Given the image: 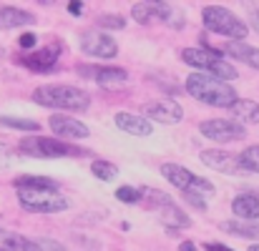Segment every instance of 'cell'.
I'll return each mask as SVG.
<instances>
[{"instance_id":"1","label":"cell","mask_w":259,"mask_h":251,"mask_svg":"<svg viewBox=\"0 0 259 251\" xmlns=\"http://www.w3.org/2000/svg\"><path fill=\"white\" fill-rule=\"evenodd\" d=\"M184 88L191 98H196L206 106H214V108H232L239 101L232 85L217 76H209V73H191Z\"/></svg>"},{"instance_id":"2","label":"cell","mask_w":259,"mask_h":251,"mask_svg":"<svg viewBox=\"0 0 259 251\" xmlns=\"http://www.w3.org/2000/svg\"><path fill=\"white\" fill-rule=\"evenodd\" d=\"M33 101L43 108H58V111H86L91 106V95L76 85H40L33 90Z\"/></svg>"},{"instance_id":"3","label":"cell","mask_w":259,"mask_h":251,"mask_svg":"<svg viewBox=\"0 0 259 251\" xmlns=\"http://www.w3.org/2000/svg\"><path fill=\"white\" fill-rule=\"evenodd\" d=\"M181 61L191 68H199L201 73H209V76H217L222 81H234L239 73L232 63L224 61V56L214 48H186L181 51Z\"/></svg>"},{"instance_id":"4","label":"cell","mask_w":259,"mask_h":251,"mask_svg":"<svg viewBox=\"0 0 259 251\" xmlns=\"http://www.w3.org/2000/svg\"><path fill=\"white\" fill-rule=\"evenodd\" d=\"M201 20H204V28H209L211 33H219V35H227L232 40H244L249 28L244 20H239L232 10L222 8V5H206L201 10Z\"/></svg>"},{"instance_id":"5","label":"cell","mask_w":259,"mask_h":251,"mask_svg":"<svg viewBox=\"0 0 259 251\" xmlns=\"http://www.w3.org/2000/svg\"><path fill=\"white\" fill-rule=\"evenodd\" d=\"M18 151L23 156H33V159H63V156H86L83 148L71 146L68 141H56V138H46V136H35V138H23Z\"/></svg>"},{"instance_id":"6","label":"cell","mask_w":259,"mask_h":251,"mask_svg":"<svg viewBox=\"0 0 259 251\" xmlns=\"http://www.w3.org/2000/svg\"><path fill=\"white\" fill-rule=\"evenodd\" d=\"M161 176H164L169 183H174L181 193L191 191V193H199V196H214V183H211V181L196 176L194 171L179 166V164H164V166H161Z\"/></svg>"},{"instance_id":"7","label":"cell","mask_w":259,"mask_h":251,"mask_svg":"<svg viewBox=\"0 0 259 251\" xmlns=\"http://www.w3.org/2000/svg\"><path fill=\"white\" fill-rule=\"evenodd\" d=\"M18 201L30 214H58L71 206L68 198L56 191H18Z\"/></svg>"},{"instance_id":"8","label":"cell","mask_w":259,"mask_h":251,"mask_svg":"<svg viewBox=\"0 0 259 251\" xmlns=\"http://www.w3.org/2000/svg\"><path fill=\"white\" fill-rule=\"evenodd\" d=\"M199 131L211 138V141H239L247 136V128L244 123L239 121H224V118H209L199 126Z\"/></svg>"},{"instance_id":"9","label":"cell","mask_w":259,"mask_h":251,"mask_svg":"<svg viewBox=\"0 0 259 251\" xmlns=\"http://www.w3.org/2000/svg\"><path fill=\"white\" fill-rule=\"evenodd\" d=\"M61 51H63L61 40H53V43H48L43 51H35V53L23 56V58H20V66H25V68L35 71V73L51 71V68L56 66V61L61 58Z\"/></svg>"},{"instance_id":"10","label":"cell","mask_w":259,"mask_h":251,"mask_svg":"<svg viewBox=\"0 0 259 251\" xmlns=\"http://www.w3.org/2000/svg\"><path fill=\"white\" fill-rule=\"evenodd\" d=\"M48 126H51V131H53L58 138H66V141H78V138H88V136H91L86 123H81V121H76V118H71V116H66V113L51 116V118H48Z\"/></svg>"},{"instance_id":"11","label":"cell","mask_w":259,"mask_h":251,"mask_svg":"<svg viewBox=\"0 0 259 251\" xmlns=\"http://www.w3.org/2000/svg\"><path fill=\"white\" fill-rule=\"evenodd\" d=\"M81 51H83L86 56H93V58H116L118 45H116V40H113L111 35L93 30V33H86V35H83Z\"/></svg>"},{"instance_id":"12","label":"cell","mask_w":259,"mask_h":251,"mask_svg":"<svg viewBox=\"0 0 259 251\" xmlns=\"http://www.w3.org/2000/svg\"><path fill=\"white\" fill-rule=\"evenodd\" d=\"M141 113L149 118V121H159V123H179L184 118V108L176 103V101H154V103H146L141 108Z\"/></svg>"},{"instance_id":"13","label":"cell","mask_w":259,"mask_h":251,"mask_svg":"<svg viewBox=\"0 0 259 251\" xmlns=\"http://www.w3.org/2000/svg\"><path fill=\"white\" fill-rule=\"evenodd\" d=\"M131 15L139 23H154V20L169 23V18L174 15V8L169 3H161V0H146V3H136L131 8Z\"/></svg>"},{"instance_id":"14","label":"cell","mask_w":259,"mask_h":251,"mask_svg":"<svg viewBox=\"0 0 259 251\" xmlns=\"http://www.w3.org/2000/svg\"><path fill=\"white\" fill-rule=\"evenodd\" d=\"M201 164L214 168V171H219V173H232V176L247 173L244 166H242V161H239V156L227 154V151H204L201 154Z\"/></svg>"},{"instance_id":"15","label":"cell","mask_w":259,"mask_h":251,"mask_svg":"<svg viewBox=\"0 0 259 251\" xmlns=\"http://www.w3.org/2000/svg\"><path fill=\"white\" fill-rule=\"evenodd\" d=\"M116 126L123 133L131 136H151V121H146V116H136V113H116Z\"/></svg>"},{"instance_id":"16","label":"cell","mask_w":259,"mask_h":251,"mask_svg":"<svg viewBox=\"0 0 259 251\" xmlns=\"http://www.w3.org/2000/svg\"><path fill=\"white\" fill-rule=\"evenodd\" d=\"M224 53H227L229 58L242 61V63H247L249 68H257L259 71V48H254V45H247L244 40H227Z\"/></svg>"},{"instance_id":"17","label":"cell","mask_w":259,"mask_h":251,"mask_svg":"<svg viewBox=\"0 0 259 251\" xmlns=\"http://www.w3.org/2000/svg\"><path fill=\"white\" fill-rule=\"evenodd\" d=\"M232 211L234 216H239L242 221H257L259 219V196L254 193H239L232 201Z\"/></svg>"},{"instance_id":"18","label":"cell","mask_w":259,"mask_h":251,"mask_svg":"<svg viewBox=\"0 0 259 251\" xmlns=\"http://www.w3.org/2000/svg\"><path fill=\"white\" fill-rule=\"evenodd\" d=\"M35 15L13 5H3L0 8V28H23V25H33Z\"/></svg>"},{"instance_id":"19","label":"cell","mask_w":259,"mask_h":251,"mask_svg":"<svg viewBox=\"0 0 259 251\" xmlns=\"http://www.w3.org/2000/svg\"><path fill=\"white\" fill-rule=\"evenodd\" d=\"M13 183H15L18 191H58V181H53L48 176L25 173V176H18Z\"/></svg>"},{"instance_id":"20","label":"cell","mask_w":259,"mask_h":251,"mask_svg":"<svg viewBox=\"0 0 259 251\" xmlns=\"http://www.w3.org/2000/svg\"><path fill=\"white\" fill-rule=\"evenodd\" d=\"M78 73H93L96 76V81L101 85H108V88H118V85H123L128 81V76H126V71L123 68H96V71H91V68H78Z\"/></svg>"},{"instance_id":"21","label":"cell","mask_w":259,"mask_h":251,"mask_svg":"<svg viewBox=\"0 0 259 251\" xmlns=\"http://www.w3.org/2000/svg\"><path fill=\"white\" fill-rule=\"evenodd\" d=\"M232 113L239 123H259V103L257 101H244L239 98L234 106H232Z\"/></svg>"},{"instance_id":"22","label":"cell","mask_w":259,"mask_h":251,"mask_svg":"<svg viewBox=\"0 0 259 251\" xmlns=\"http://www.w3.org/2000/svg\"><path fill=\"white\" fill-rule=\"evenodd\" d=\"M222 229L229 231V234H234V236L259 241V221H224Z\"/></svg>"},{"instance_id":"23","label":"cell","mask_w":259,"mask_h":251,"mask_svg":"<svg viewBox=\"0 0 259 251\" xmlns=\"http://www.w3.org/2000/svg\"><path fill=\"white\" fill-rule=\"evenodd\" d=\"M159 216H161V221H164L166 226H174V229H186V226L191 224V221H189V216H186V214L174 204V201L159 211Z\"/></svg>"},{"instance_id":"24","label":"cell","mask_w":259,"mask_h":251,"mask_svg":"<svg viewBox=\"0 0 259 251\" xmlns=\"http://www.w3.org/2000/svg\"><path fill=\"white\" fill-rule=\"evenodd\" d=\"M141 191V201H146V206L149 209H154V211H161L164 206H169L171 204V198L164 193V191H156V188H139Z\"/></svg>"},{"instance_id":"25","label":"cell","mask_w":259,"mask_h":251,"mask_svg":"<svg viewBox=\"0 0 259 251\" xmlns=\"http://www.w3.org/2000/svg\"><path fill=\"white\" fill-rule=\"evenodd\" d=\"M3 128H13V131H25V133H35L40 131V123L33 118H13V116H3L0 118Z\"/></svg>"},{"instance_id":"26","label":"cell","mask_w":259,"mask_h":251,"mask_svg":"<svg viewBox=\"0 0 259 251\" xmlns=\"http://www.w3.org/2000/svg\"><path fill=\"white\" fill-rule=\"evenodd\" d=\"M239 161L247 173H259V146H247L239 154Z\"/></svg>"},{"instance_id":"27","label":"cell","mask_w":259,"mask_h":251,"mask_svg":"<svg viewBox=\"0 0 259 251\" xmlns=\"http://www.w3.org/2000/svg\"><path fill=\"white\" fill-rule=\"evenodd\" d=\"M91 173L96 178H101V181H113L118 176V168L113 166V164H108V161H93L91 164Z\"/></svg>"},{"instance_id":"28","label":"cell","mask_w":259,"mask_h":251,"mask_svg":"<svg viewBox=\"0 0 259 251\" xmlns=\"http://www.w3.org/2000/svg\"><path fill=\"white\" fill-rule=\"evenodd\" d=\"M98 25L101 28H108V30H121V28H126V18L113 15V13H106V15L98 18Z\"/></svg>"},{"instance_id":"29","label":"cell","mask_w":259,"mask_h":251,"mask_svg":"<svg viewBox=\"0 0 259 251\" xmlns=\"http://www.w3.org/2000/svg\"><path fill=\"white\" fill-rule=\"evenodd\" d=\"M116 198L123 201V204H139L141 201V191L139 188H131V186H121L116 191Z\"/></svg>"},{"instance_id":"30","label":"cell","mask_w":259,"mask_h":251,"mask_svg":"<svg viewBox=\"0 0 259 251\" xmlns=\"http://www.w3.org/2000/svg\"><path fill=\"white\" fill-rule=\"evenodd\" d=\"M184 198H186V201H189L194 209H199V211H204V209H206V201H204L206 196H199V193H191V191H186V193H184Z\"/></svg>"},{"instance_id":"31","label":"cell","mask_w":259,"mask_h":251,"mask_svg":"<svg viewBox=\"0 0 259 251\" xmlns=\"http://www.w3.org/2000/svg\"><path fill=\"white\" fill-rule=\"evenodd\" d=\"M35 241H38L40 251H66L63 244H58V241H53V239H35Z\"/></svg>"},{"instance_id":"32","label":"cell","mask_w":259,"mask_h":251,"mask_svg":"<svg viewBox=\"0 0 259 251\" xmlns=\"http://www.w3.org/2000/svg\"><path fill=\"white\" fill-rule=\"evenodd\" d=\"M10 164H13V151L5 143H0V168H8Z\"/></svg>"},{"instance_id":"33","label":"cell","mask_w":259,"mask_h":251,"mask_svg":"<svg viewBox=\"0 0 259 251\" xmlns=\"http://www.w3.org/2000/svg\"><path fill=\"white\" fill-rule=\"evenodd\" d=\"M35 40H38V38H35V33H23V35L18 38V45H20V48H33V45H35Z\"/></svg>"},{"instance_id":"34","label":"cell","mask_w":259,"mask_h":251,"mask_svg":"<svg viewBox=\"0 0 259 251\" xmlns=\"http://www.w3.org/2000/svg\"><path fill=\"white\" fill-rule=\"evenodd\" d=\"M204 249L206 251H232L229 246H224V244H206Z\"/></svg>"},{"instance_id":"35","label":"cell","mask_w":259,"mask_h":251,"mask_svg":"<svg viewBox=\"0 0 259 251\" xmlns=\"http://www.w3.org/2000/svg\"><path fill=\"white\" fill-rule=\"evenodd\" d=\"M252 28L259 33V10H254V13H252Z\"/></svg>"},{"instance_id":"36","label":"cell","mask_w":259,"mask_h":251,"mask_svg":"<svg viewBox=\"0 0 259 251\" xmlns=\"http://www.w3.org/2000/svg\"><path fill=\"white\" fill-rule=\"evenodd\" d=\"M81 8H83L81 3H71V5H68V10H71L73 15H78V13H81Z\"/></svg>"},{"instance_id":"37","label":"cell","mask_w":259,"mask_h":251,"mask_svg":"<svg viewBox=\"0 0 259 251\" xmlns=\"http://www.w3.org/2000/svg\"><path fill=\"white\" fill-rule=\"evenodd\" d=\"M194 249H196V246H194L191 241H184V244L179 246V251H194Z\"/></svg>"},{"instance_id":"38","label":"cell","mask_w":259,"mask_h":251,"mask_svg":"<svg viewBox=\"0 0 259 251\" xmlns=\"http://www.w3.org/2000/svg\"><path fill=\"white\" fill-rule=\"evenodd\" d=\"M247 251H259V244H252V246H249Z\"/></svg>"},{"instance_id":"39","label":"cell","mask_w":259,"mask_h":251,"mask_svg":"<svg viewBox=\"0 0 259 251\" xmlns=\"http://www.w3.org/2000/svg\"><path fill=\"white\" fill-rule=\"evenodd\" d=\"M0 251H8V249H0Z\"/></svg>"}]
</instances>
